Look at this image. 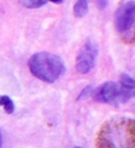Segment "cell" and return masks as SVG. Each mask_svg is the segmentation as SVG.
<instances>
[{
  "label": "cell",
  "instance_id": "6da1fadb",
  "mask_svg": "<svg viewBox=\"0 0 135 148\" xmlns=\"http://www.w3.org/2000/svg\"><path fill=\"white\" fill-rule=\"evenodd\" d=\"M135 124L130 118L106 121L96 137V148H134Z\"/></svg>",
  "mask_w": 135,
  "mask_h": 148
},
{
  "label": "cell",
  "instance_id": "7a4b0ae2",
  "mask_svg": "<svg viewBox=\"0 0 135 148\" xmlns=\"http://www.w3.org/2000/svg\"><path fill=\"white\" fill-rule=\"evenodd\" d=\"M28 67L32 75L46 83L55 82L65 71L63 59L58 55L46 51L37 52L31 56Z\"/></svg>",
  "mask_w": 135,
  "mask_h": 148
},
{
  "label": "cell",
  "instance_id": "3957f363",
  "mask_svg": "<svg viewBox=\"0 0 135 148\" xmlns=\"http://www.w3.org/2000/svg\"><path fill=\"white\" fill-rule=\"evenodd\" d=\"M93 95L99 102L119 106L128 102L134 96V89L126 87L120 82L108 81L93 92Z\"/></svg>",
  "mask_w": 135,
  "mask_h": 148
},
{
  "label": "cell",
  "instance_id": "277c9868",
  "mask_svg": "<svg viewBox=\"0 0 135 148\" xmlns=\"http://www.w3.org/2000/svg\"><path fill=\"white\" fill-rule=\"evenodd\" d=\"M99 54V48L95 42L86 41L79 51L76 58V69L81 74L89 73L95 66Z\"/></svg>",
  "mask_w": 135,
  "mask_h": 148
},
{
  "label": "cell",
  "instance_id": "5b68a950",
  "mask_svg": "<svg viewBox=\"0 0 135 148\" xmlns=\"http://www.w3.org/2000/svg\"><path fill=\"white\" fill-rule=\"evenodd\" d=\"M135 20V3L133 0L123 4L115 14V26L118 32H125L129 31Z\"/></svg>",
  "mask_w": 135,
  "mask_h": 148
},
{
  "label": "cell",
  "instance_id": "8992f818",
  "mask_svg": "<svg viewBox=\"0 0 135 148\" xmlns=\"http://www.w3.org/2000/svg\"><path fill=\"white\" fill-rule=\"evenodd\" d=\"M89 0H77L73 7V12L77 18H84L88 12Z\"/></svg>",
  "mask_w": 135,
  "mask_h": 148
},
{
  "label": "cell",
  "instance_id": "52a82bcc",
  "mask_svg": "<svg viewBox=\"0 0 135 148\" xmlns=\"http://www.w3.org/2000/svg\"><path fill=\"white\" fill-rule=\"evenodd\" d=\"M0 106H2L5 112L8 114H12L15 111L14 102L7 95H0Z\"/></svg>",
  "mask_w": 135,
  "mask_h": 148
},
{
  "label": "cell",
  "instance_id": "ba28073f",
  "mask_svg": "<svg viewBox=\"0 0 135 148\" xmlns=\"http://www.w3.org/2000/svg\"><path fill=\"white\" fill-rule=\"evenodd\" d=\"M48 0H19V2L26 8L36 9L43 6L46 4Z\"/></svg>",
  "mask_w": 135,
  "mask_h": 148
},
{
  "label": "cell",
  "instance_id": "9c48e42d",
  "mask_svg": "<svg viewBox=\"0 0 135 148\" xmlns=\"http://www.w3.org/2000/svg\"><path fill=\"white\" fill-rule=\"evenodd\" d=\"M93 87L91 86H86L82 92H81V93L79 94V99H86L87 97H89L91 94H93Z\"/></svg>",
  "mask_w": 135,
  "mask_h": 148
},
{
  "label": "cell",
  "instance_id": "30bf717a",
  "mask_svg": "<svg viewBox=\"0 0 135 148\" xmlns=\"http://www.w3.org/2000/svg\"><path fill=\"white\" fill-rule=\"evenodd\" d=\"M97 4L100 9H105L107 6L108 1L107 0H97Z\"/></svg>",
  "mask_w": 135,
  "mask_h": 148
},
{
  "label": "cell",
  "instance_id": "8fae6325",
  "mask_svg": "<svg viewBox=\"0 0 135 148\" xmlns=\"http://www.w3.org/2000/svg\"><path fill=\"white\" fill-rule=\"evenodd\" d=\"M50 1L52 3H55V4H61L64 1V0H50Z\"/></svg>",
  "mask_w": 135,
  "mask_h": 148
},
{
  "label": "cell",
  "instance_id": "7c38bea8",
  "mask_svg": "<svg viewBox=\"0 0 135 148\" xmlns=\"http://www.w3.org/2000/svg\"><path fill=\"white\" fill-rule=\"evenodd\" d=\"M2 140H3L2 133H1V131H0V148H1V145H2Z\"/></svg>",
  "mask_w": 135,
  "mask_h": 148
},
{
  "label": "cell",
  "instance_id": "4fadbf2b",
  "mask_svg": "<svg viewBox=\"0 0 135 148\" xmlns=\"http://www.w3.org/2000/svg\"><path fill=\"white\" fill-rule=\"evenodd\" d=\"M74 148H81V147H79V146H77V147H74Z\"/></svg>",
  "mask_w": 135,
  "mask_h": 148
}]
</instances>
